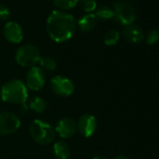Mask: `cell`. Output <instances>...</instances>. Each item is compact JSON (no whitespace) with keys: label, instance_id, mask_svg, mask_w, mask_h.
<instances>
[{"label":"cell","instance_id":"9","mask_svg":"<svg viewBox=\"0 0 159 159\" xmlns=\"http://www.w3.org/2000/svg\"><path fill=\"white\" fill-rule=\"evenodd\" d=\"M77 124V131L84 138L92 137L98 128V122L95 116L84 114L79 118Z\"/></svg>","mask_w":159,"mask_h":159},{"label":"cell","instance_id":"20","mask_svg":"<svg viewBox=\"0 0 159 159\" xmlns=\"http://www.w3.org/2000/svg\"><path fill=\"white\" fill-rule=\"evenodd\" d=\"M39 65H40V67L41 69L43 68L44 70H47V71H52L56 68V61L51 57V56H43V57H40L39 59Z\"/></svg>","mask_w":159,"mask_h":159},{"label":"cell","instance_id":"18","mask_svg":"<svg viewBox=\"0 0 159 159\" xmlns=\"http://www.w3.org/2000/svg\"><path fill=\"white\" fill-rule=\"evenodd\" d=\"M120 39V33L115 29H111L107 31L104 35V43L108 46L116 45Z\"/></svg>","mask_w":159,"mask_h":159},{"label":"cell","instance_id":"10","mask_svg":"<svg viewBox=\"0 0 159 159\" xmlns=\"http://www.w3.org/2000/svg\"><path fill=\"white\" fill-rule=\"evenodd\" d=\"M5 39L13 44H19L24 39V32L21 25L16 22H8L3 28Z\"/></svg>","mask_w":159,"mask_h":159},{"label":"cell","instance_id":"1","mask_svg":"<svg viewBox=\"0 0 159 159\" xmlns=\"http://www.w3.org/2000/svg\"><path fill=\"white\" fill-rule=\"evenodd\" d=\"M76 31L74 17L66 11H53L46 22V32L48 36L57 43L69 40Z\"/></svg>","mask_w":159,"mask_h":159},{"label":"cell","instance_id":"8","mask_svg":"<svg viewBox=\"0 0 159 159\" xmlns=\"http://www.w3.org/2000/svg\"><path fill=\"white\" fill-rule=\"evenodd\" d=\"M45 73L39 66H32L26 74V87L32 91L38 92L41 90L45 84Z\"/></svg>","mask_w":159,"mask_h":159},{"label":"cell","instance_id":"25","mask_svg":"<svg viewBox=\"0 0 159 159\" xmlns=\"http://www.w3.org/2000/svg\"><path fill=\"white\" fill-rule=\"evenodd\" d=\"M94 159H107V158H105L104 156H101V155H97L94 157Z\"/></svg>","mask_w":159,"mask_h":159},{"label":"cell","instance_id":"19","mask_svg":"<svg viewBox=\"0 0 159 159\" xmlns=\"http://www.w3.org/2000/svg\"><path fill=\"white\" fill-rule=\"evenodd\" d=\"M78 4L86 13H92L98 9V3L96 0H79Z\"/></svg>","mask_w":159,"mask_h":159},{"label":"cell","instance_id":"15","mask_svg":"<svg viewBox=\"0 0 159 159\" xmlns=\"http://www.w3.org/2000/svg\"><path fill=\"white\" fill-rule=\"evenodd\" d=\"M98 20L100 21H108L114 18L113 9L109 6H101L96 10V13H94Z\"/></svg>","mask_w":159,"mask_h":159},{"label":"cell","instance_id":"7","mask_svg":"<svg viewBox=\"0 0 159 159\" xmlns=\"http://www.w3.org/2000/svg\"><path fill=\"white\" fill-rule=\"evenodd\" d=\"M21 126L20 118L9 111L0 112V135L7 136L15 133Z\"/></svg>","mask_w":159,"mask_h":159},{"label":"cell","instance_id":"14","mask_svg":"<svg viewBox=\"0 0 159 159\" xmlns=\"http://www.w3.org/2000/svg\"><path fill=\"white\" fill-rule=\"evenodd\" d=\"M53 154L56 159H67L70 155V148L65 141H57L52 147Z\"/></svg>","mask_w":159,"mask_h":159},{"label":"cell","instance_id":"12","mask_svg":"<svg viewBox=\"0 0 159 159\" xmlns=\"http://www.w3.org/2000/svg\"><path fill=\"white\" fill-rule=\"evenodd\" d=\"M122 36L130 43H139L145 39V34L142 28L134 24L125 26L122 31Z\"/></svg>","mask_w":159,"mask_h":159},{"label":"cell","instance_id":"4","mask_svg":"<svg viewBox=\"0 0 159 159\" xmlns=\"http://www.w3.org/2000/svg\"><path fill=\"white\" fill-rule=\"evenodd\" d=\"M40 52L38 47L32 44H25L20 47L15 53L16 63L23 67H32L40 59Z\"/></svg>","mask_w":159,"mask_h":159},{"label":"cell","instance_id":"22","mask_svg":"<svg viewBox=\"0 0 159 159\" xmlns=\"http://www.w3.org/2000/svg\"><path fill=\"white\" fill-rule=\"evenodd\" d=\"M11 18V11L10 9L3 5L0 4V20L1 21H7Z\"/></svg>","mask_w":159,"mask_h":159},{"label":"cell","instance_id":"2","mask_svg":"<svg viewBox=\"0 0 159 159\" xmlns=\"http://www.w3.org/2000/svg\"><path fill=\"white\" fill-rule=\"evenodd\" d=\"M0 97L6 103L22 105L28 98L27 87L21 80H11L2 85Z\"/></svg>","mask_w":159,"mask_h":159},{"label":"cell","instance_id":"11","mask_svg":"<svg viewBox=\"0 0 159 159\" xmlns=\"http://www.w3.org/2000/svg\"><path fill=\"white\" fill-rule=\"evenodd\" d=\"M54 130L61 138L68 139L74 136L77 132V124L73 119L65 117L57 122Z\"/></svg>","mask_w":159,"mask_h":159},{"label":"cell","instance_id":"21","mask_svg":"<svg viewBox=\"0 0 159 159\" xmlns=\"http://www.w3.org/2000/svg\"><path fill=\"white\" fill-rule=\"evenodd\" d=\"M146 43L149 45H153L159 40V31L156 29H152L148 32V34L145 37Z\"/></svg>","mask_w":159,"mask_h":159},{"label":"cell","instance_id":"6","mask_svg":"<svg viewBox=\"0 0 159 159\" xmlns=\"http://www.w3.org/2000/svg\"><path fill=\"white\" fill-rule=\"evenodd\" d=\"M50 86L52 91L62 98H67L74 93L75 86L68 78L57 75L51 80Z\"/></svg>","mask_w":159,"mask_h":159},{"label":"cell","instance_id":"17","mask_svg":"<svg viewBox=\"0 0 159 159\" xmlns=\"http://www.w3.org/2000/svg\"><path fill=\"white\" fill-rule=\"evenodd\" d=\"M78 1L79 0H52L53 5L62 11L74 9L78 5Z\"/></svg>","mask_w":159,"mask_h":159},{"label":"cell","instance_id":"24","mask_svg":"<svg viewBox=\"0 0 159 159\" xmlns=\"http://www.w3.org/2000/svg\"><path fill=\"white\" fill-rule=\"evenodd\" d=\"M112 159H130L128 156H126V155H124V154H119V155H116V156H114Z\"/></svg>","mask_w":159,"mask_h":159},{"label":"cell","instance_id":"23","mask_svg":"<svg viewBox=\"0 0 159 159\" xmlns=\"http://www.w3.org/2000/svg\"><path fill=\"white\" fill-rule=\"evenodd\" d=\"M20 106H21V111H23L24 113L26 112V111L29 110V107H28L25 103H24V104H22V105H20Z\"/></svg>","mask_w":159,"mask_h":159},{"label":"cell","instance_id":"16","mask_svg":"<svg viewBox=\"0 0 159 159\" xmlns=\"http://www.w3.org/2000/svg\"><path fill=\"white\" fill-rule=\"evenodd\" d=\"M29 109L37 113H43L47 109V103L46 101L40 98V97H34L30 101L28 105Z\"/></svg>","mask_w":159,"mask_h":159},{"label":"cell","instance_id":"5","mask_svg":"<svg viewBox=\"0 0 159 159\" xmlns=\"http://www.w3.org/2000/svg\"><path fill=\"white\" fill-rule=\"evenodd\" d=\"M114 20L120 25L126 26L134 24L137 19L135 8L126 1H116L113 3Z\"/></svg>","mask_w":159,"mask_h":159},{"label":"cell","instance_id":"3","mask_svg":"<svg viewBox=\"0 0 159 159\" xmlns=\"http://www.w3.org/2000/svg\"><path fill=\"white\" fill-rule=\"evenodd\" d=\"M29 133L34 141L40 145H48L55 139V130L48 123L35 119L29 127Z\"/></svg>","mask_w":159,"mask_h":159},{"label":"cell","instance_id":"13","mask_svg":"<svg viewBox=\"0 0 159 159\" xmlns=\"http://www.w3.org/2000/svg\"><path fill=\"white\" fill-rule=\"evenodd\" d=\"M98 19L94 13H86L78 20V27L83 32H89L93 30L98 25Z\"/></svg>","mask_w":159,"mask_h":159}]
</instances>
